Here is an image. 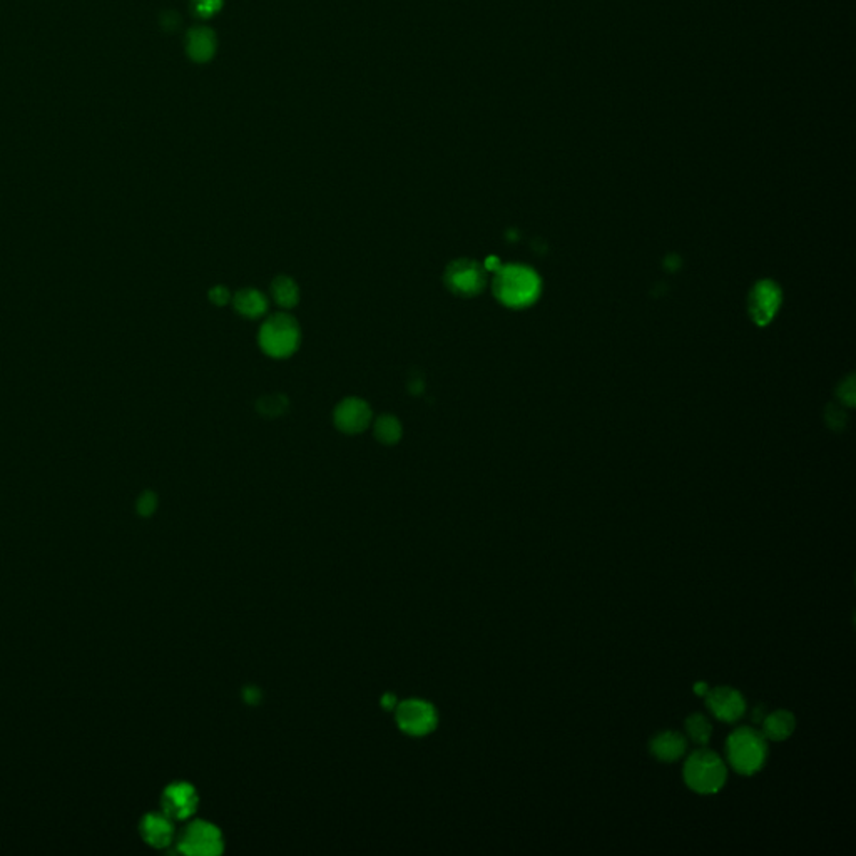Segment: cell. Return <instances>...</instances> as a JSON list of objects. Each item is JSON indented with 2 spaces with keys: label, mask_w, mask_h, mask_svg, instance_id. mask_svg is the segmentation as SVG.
<instances>
[{
  "label": "cell",
  "mask_w": 856,
  "mask_h": 856,
  "mask_svg": "<svg viewBox=\"0 0 856 856\" xmlns=\"http://www.w3.org/2000/svg\"><path fill=\"white\" fill-rule=\"evenodd\" d=\"M492 289L503 306L522 310L539 299L542 281L537 272L526 265H505L495 272Z\"/></svg>",
  "instance_id": "cell-1"
},
{
  "label": "cell",
  "mask_w": 856,
  "mask_h": 856,
  "mask_svg": "<svg viewBox=\"0 0 856 856\" xmlns=\"http://www.w3.org/2000/svg\"><path fill=\"white\" fill-rule=\"evenodd\" d=\"M301 330L298 322L288 313H274L265 318L258 331L261 352L274 360L289 358L299 348Z\"/></svg>",
  "instance_id": "cell-2"
},
{
  "label": "cell",
  "mask_w": 856,
  "mask_h": 856,
  "mask_svg": "<svg viewBox=\"0 0 856 856\" xmlns=\"http://www.w3.org/2000/svg\"><path fill=\"white\" fill-rule=\"evenodd\" d=\"M726 751L734 770L741 775L751 776L758 773L764 766L768 756V745L762 733L743 726L728 738Z\"/></svg>",
  "instance_id": "cell-3"
},
{
  "label": "cell",
  "mask_w": 856,
  "mask_h": 856,
  "mask_svg": "<svg viewBox=\"0 0 856 856\" xmlns=\"http://www.w3.org/2000/svg\"><path fill=\"white\" fill-rule=\"evenodd\" d=\"M726 766L720 756L709 749H697L684 764V781L699 795L718 793L726 783Z\"/></svg>",
  "instance_id": "cell-4"
},
{
  "label": "cell",
  "mask_w": 856,
  "mask_h": 856,
  "mask_svg": "<svg viewBox=\"0 0 856 856\" xmlns=\"http://www.w3.org/2000/svg\"><path fill=\"white\" fill-rule=\"evenodd\" d=\"M444 283L455 297L474 298L487 286V270L476 259H453L445 268Z\"/></svg>",
  "instance_id": "cell-5"
},
{
  "label": "cell",
  "mask_w": 856,
  "mask_h": 856,
  "mask_svg": "<svg viewBox=\"0 0 856 856\" xmlns=\"http://www.w3.org/2000/svg\"><path fill=\"white\" fill-rule=\"evenodd\" d=\"M179 852L184 855H219L224 848L223 835L215 825L208 821H194L184 829L179 844Z\"/></svg>",
  "instance_id": "cell-6"
},
{
  "label": "cell",
  "mask_w": 856,
  "mask_h": 856,
  "mask_svg": "<svg viewBox=\"0 0 856 856\" xmlns=\"http://www.w3.org/2000/svg\"><path fill=\"white\" fill-rule=\"evenodd\" d=\"M781 301L783 293L779 285L771 280H762L749 291L747 312L756 325L766 327L773 322Z\"/></svg>",
  "instance_id": "cell-7"
},
{
  "label": "cell",
  "mask_w": 856,
  "mask_h": 856,
  "mask_svg": "<svg viewBox=\"0 0 856 856\" xmlns=\"http://www.w3.org/2000/svg\"><path fill=\"white\" fill-rule=\"evenodd\" d=\"M396 722L404 733L425 736L436 728V711L427 701L408 699L396 707Z\"/></svg>",
  "instance_id": "cell-8"
},
{
  "label": "cell",
  "mask_w": 856,
  "mask_h": 856,
  "mask_svg": "<svg viewBox=\"0 0 856 856\" xmlns=\"http://www.w3.org/2000/svg\"><path fill=\"white\" fill-rule=\"evenodd\" d=\"M373 421L371 407L363 398H343L333 412V423L345 436L363 434Z\"/></svg>",
  "instance_id": "cell-9"
},
{
  "label": "cell",
  "mask_w": 856,
  "mask_h": 856,
  "mask_svg": "<svg viewBox=\"0 0 856 856\" xmlns=\"http://www.w3.org/2000/svg\"><path fill=\"white\" fill-rule=\"evenodd\" d=\"M707 707L721 721L734 722L745 714L746 703L739 691L728 686L714 688L706 693Z\"/></svg>",
  "instance_id": "cell-10"
},
{
  "label": "cell",
  "mask_w": 856,
  "mask_h": 856,
  "mask_svg": "<svg viewBox=\"0 0 856 856\" xmlns=\"http://www.w3.org/2000/svg\"><path fill=\"white\" fill-rule=\"evenodd\" d=\"M161 803L164 815L175 819H186L198 808V793L188 783H173L164 789Z\"/></svg>",
  "instance_id": "cell-11"
},
{
  "label": "cell",
  "mask_w": 856,
  "mask_h": 856,
  "mask_svg": "<svg viewBox=\"0 0 856 856\" xmlns=\"http://www.w3.org/2000/svg\"><path fill=\"white\" fill-rule=\"evenodd\" d=\"M216 36L209 28L191 29L186 37V53L194 62L204 64L216 54Z\"/></svg>",
  "instance_id": "cell-12"
},
{
  "label": "cell",
  "mask_w": 856,
  "mask_h": 856,
  "mask_svg": "<svg viewBox=\"0 0 856 856\" xmlns=\"http://www.w3.org/2000/svg\"><path fill=\"white\" fill-rule=\"evenodd\" d=\"M141 835H143V840L154 848L167 846L173 842V835H175L171 818L164 813L163 815L151 813L144 816L141 821Z\"/></svg>",
  "instance_id": "cell-13"
},
{
  "label": "cell",
  "mask_w": 856,
  "mask_h": 856,
  "mask_svg": "<svg viewBox=\"0 0 856 856\" xmlns=\"http://www.w3.org/2000/svg\"><path fill=\"white\" fill-rule=\"evenodd\" d=\"M234 310L248 320H258L266 316L270 303L266 295H263L257 288H241L234 293L232 298Z\"/></svg>",
  "instance_id": "cell-14"
},
{
  "label": "cell",
  "mask_w": 856,
  "mask_h": 856,
  "mask_svg": "<svg viewBox=\"0 0 856 856\" xmlns=\"http://www.w3.org/2000/svg\"><path fill=\"white\" fill-rule=\"evenodd\" d=\"M686 739L684 736L676 731H664L659 733L651 741V753L657 760L664 762H673L680 760L681 756L686 753Z\"/></svg>",
  "instance_id": "cell-15"
},
{
  "label": "cell",
  "mask_w": 856,
  "mask_h": 856,
  "mask_svg": "<svg viewBox=\"0 0 856 856\" xmlns=\"http://www.w3.org/2000/svg\"><path fill=\"white\" fill-rule=\"evenodd\" d=\"M762 722L764 738L773 739V741L788 739L789 736L795 731V726H796L795 716L785 709H779V711H775V713L764 716Z\"/></svg>",
  "instance_id": "cell-16"
},
{
  "label": "cell",
  "mask_w": 856,
  "mask_h": 856,
  "mask_svg": "<svg viewBox=\"0 0 856 856\" xmlns=\"http://www.w3.org/2000/svg\"><path fill=\"white\" fill-rule=\"evenodd\" d=\"M270 291L274 303L285 310H291L299 303V286L288 274L276 276L272 281Z\"/></svg>",
  "instance_id": "cell-17"
},
{
  "label": "cell",
  "mask_w": 856,
  "mask_h": 856,
  "mask_svg": "<svg viewBox=\"0 0 856 856\" xmlns=\"http://www.w3.org/2000/svg\"><path fill=\"white\" fill-rule=\"evenodd\" d=\"M373 423V436L383 445H395L404 436V427L395 415H380Z\"/></svg>",
  "instance_id": "cell-18"
},
{
  "label": "cell",
  "mask_w": 856,
  "mask_h": 856,
  "mask_svg": "<svg viewBox=\"0 0 856 856\" xmlns=\"http://www.w3.org/2000/svg\"><path fill=\"white\" fill-rule=\"evenodd\" d=\"M686 731L689 734V738L693 739L694 743H699V745H706L711 738V724L709 721L696 713V714H691L688 720H686Z\"/></svg>",
  "instance_id": "cell-19"
},
{
  "label": "cell",
  "mask_w": 856,
  "mask_h": 856,
  "mask_svg": "<svg viewBox=\"0 0 856 856\" xmlns=\"http://www.w3.org/2000/svg\"><path fill=\"white\" fill-rule=\"evenodd\" d=\"M288 405H289V402H288L285 395H266V396L258 400V412L266 415V417H278V415L286 412Z\"/></svg>",
  "instance_id": "cell-20"
},
{
  "label": "cell",
  "mask_w": 856,
  "mask_h": 856,
  "mask_svg": "<svg viewBox=\"0 0 856 856\" xmlns=\"http://www.w3.org/2000/svg\"><path fill=\"white\" fill-rule=\"evenodd\" d=\"M192 9L200 17L209 19L223 9V0H192Z\"/></svg>",
  "instance_id": "cell-21"
},
{
  "label": "cell",
  "mask_w": 856,
  "mask_h": 856,
  "mask_svg": "<svg viewBox=\"0 0 856 856\" xmlns=\"http://www.w3.org/2000/svg\"><path fill=\"white\" fill-rule=\"evenodd\" d=\"M208 297H209V299H211V303H213V305H216V306H224V305H226V303H230L232 298V291H230L226 286L223 285L211 288V291L208 293Z\"/></svg>",
  "instance_id": "cell-22"
},
{
  "label": "cell",
  "mask_w": 856,
  "mask_h": 856,
  "mask_svg": "<svg viewBox=\"0 0 856 856\" xmlns=\"http://www.w3.org/2000/svg\"><path fill=\"white\" fill-rule=\"evenodd\" d=\"M154 507H156V497L152 493H144L139 501V512L148 516L154 510Z\"/></svg>",
  "instance_id": "cell-23"
},
{
  "label": "cell",
  "mask_w": 856,
  "mask_h": 856,
  "mask_svg": "<svg viewBox=\"0 0 856 856\" xmlns=\"http://www.w3.org/2000/svg\"><path fill=\"white\" fill-rule=\"evenodd\" d=\"M694 691H696V694H699V696H706L709 688H707L706 682H697V684L694 686Z\"/></svg>",
  "instance_id": "cell-24"
},
{
  "label": "cell",
  "mask_w": 856,
  "mask_h": 856,
  "mask_svg": "<svg viewBox=\"0 0 856 856\" xmlns=\"http://www.w3.org/2000/svg\"><path fill=\"white\" fill-rule=\"evenodd\" d=\"M762 709H764V707L762 706L754 709V721H756V722H762V721L764 720V711H762Z\"/></svg>",
  "instance_id": "cell-25"
}]
</instances>
